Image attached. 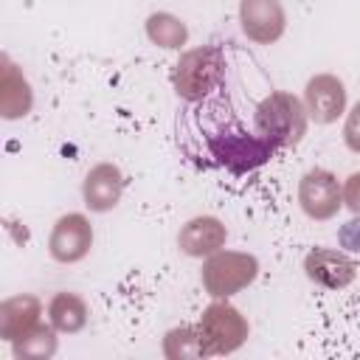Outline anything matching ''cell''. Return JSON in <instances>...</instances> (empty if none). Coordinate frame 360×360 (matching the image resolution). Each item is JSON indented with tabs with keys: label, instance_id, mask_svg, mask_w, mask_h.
<instances>
[{
	"label": "cell",
	"instance_id": "6da1fadb",
	"mask_svg": "<svg viewBox=\"0 0 360 360\" xmlns=\"http://www.w3.org/2000/svg\"><path fill=\"white\" fill-rule=\"evenodd\" d=\"M205 141H208L211 158H217V163L225 166L231 174H248L264 166L278 152L259 132H248L233 112L219 115L217 124L208 129Z\"/></svg>",
	"mask_w": 360,
	"mask_h": 360
},
{
	"label": "cell",
	"instance_id": "7a4b0ae2",
	"mask_svg": "<svg viewBox=\"0 0 360 360\" xmlns=\"http://www.w3.org/2000/svg\"><path fill=\"white\" fill-rule=\"evenodd\" d=\"M253 127L276 149H295L307 135L309 112L304 107V98L287 90H273L256 104Z\"/></svg>",
	"mask_w": 360,
	"mask_h": 360
},
{
	"label": "cell",
	"instance_id": "3957f363",
	"mask_svg": "<svg viewBox=\"0 0 360 360\" xmlns=\"http://www.w3.org/2000/svg\"><path fill=\"white\" fill-rule=\"evenodd\" d=\"M225 53L217 45H197L180 53L172 70V87L174 93L188 101H205L222 82H225Z\"/></svg>",
	"mask_w": 360,
	"mask_h": 360
},
{
	"label": "cell",
	"instance_id": "277c9868",
	"mask_svg": "<svg viewBox=\"0 0 360 360\" xmlns=\"http://www.w3.org/2000/svg\"><path fill=\"white\" fill-rule=\"evenodd\" d=\"M194 326L200 332L208 357H225L239 352L250 335L248 318L233 304H228V298H214V304H208L200 312Z\"/></svg>",
	"mask_w": 360,
	"mask_h": 360
},
{
	"label": "cell",
	"instance_id": "5b68a950",
	"mask_svg": "<svg viewBox=\"0 0 360 360\" xmlns=\"http://www.w3.org/2000/svg\"><path fill=\"white\" fill-rule=\"evenodd\" d=\"M259 276V259L248 250H217L202 259L200 281L211 298H231L250 287Z\"/></svg>",
	"mask_w": 360,
	"mask_h": 360
},
{
	"label": "cell",
	"instance_id": "8992f818",
	"mask_svg": "<svg viewBox=\"0 0 360 360\" xmlns=\"http://www.w3.org/2000/svg\"><path fill=\"white\" fill-rule=\"evenodd\" d=\"M298 205L309 219H332L343 205V183L329 169H309L298 180Z\"/></svg>",
	"mask_w": 360,
	"mask_h": 360
},
{
	"label": "cell",
	"instance_id": "52a82bcc",
	"mask_svg": "<svg viewBox=\"0 0 360 360\" xmlns=\"http://www.w3.org/2000/svg\"><path fill=\"white\" fill-rule=\"evenodd\" d=\"M93 248V225L84 214L70 211L62 214L48 236V253L59 264H76L82 262Z\"/></svg>",
	"mask_w": 360,
	"mask_h": 360
},
{
	"label": "cell",
	"instance_id": "ba28073f",
	"mask_svg": "<svg viewBox=\"0 0 360 360\" xmlns=\"http://www.w3.org/2000/svg\"><path fill=\"white\" fill-rule=\"evenodd\" d=\"M242 34L256 45H273L287 31V11L281 0H239Z\"/></svg>",
	"mask_w": 360,
	"mask_h": 360
},
{
	"label": "cell",
	"instance_id": "9c48e42d",
	"mask_svg": "<svg viewBox=\"0 0 360 360\" xmlns=\"http://www.w3.org/2000/svg\"><path fill=\"white\" fill-rule=\"evenodd\" d=\"M304 273L312 284L323 290H343L357 278V262L346 250L312 248L304 256Z\"/></svg>",
	"mask_w": 360,
	"mask_h": 360
},
{
	"label": "cell",
	"instance_id": "30bf717a",
	"mask_svg": "<svg viewBox=\"0 0 360 360\" xmlns=\"http://www.w3.org/2000/svg\"><path fill=\"white\" fill-rule=\"evenodd\" d=\"M304 107L315 124H332L346 112V84L335 73H315L304 87Z\"/></svg>",
	"mask_w": 360,
	"mask_h": 360
},
{
	"label": "cell",
	"instance_id": "8fae6325",
	"mask_svg": "<svg viewBox=\"0 0 360 360\" xmlns=\"http://www.w3.org/2000/svg\"><path fill=\"white\" fill-rule=\"evenodd\" d=\"M225 242H228V228L219 217H211V214L191 217L177 233L180 253H186L191 259H208L211 253L222 250Z\"/></svg>",
	"mask_w": 360,
	"mask_h": 360
},
{
	"label": "cell",
	"instance_id": "7c38bea8",
	"mask_svg": "<svg viewBox=\"0 0 360 360\" xmlns=\"http://www.w3.org/2000/svg\"><path fill=\"white\" fill-rule=\"evenodd\" d=\"M124 194V172L115 163H96L82 180L84 205L93 214H107L121 202Z\"/></svg>",
	"mask_w": 360,
	"mask_h": 360
},
{
	"label": "cell",
	"instance_id": "4fadbf2b",
	"mask_svg": "<svg viewBox=\"0 0 360 360\" xmlns=\"http://www.w3.org/2000/svg\"><path fill=\"white\" fill-rule=\"evenodd\" d=\"M0 65H3L0 68V115L6 121H17L31 112L34 90H31L28 79L22 76V70L8 56H3Z\"/></svg>",
	"mask_w": 360,
	"mask_h": 360
},
{
	"label": "cell",
	"instance_id": "5bb4252c",
	"mask_svg": "<svg viewBox=\"0 0 360 360\" xmlns=\"http://www.w3.org/2000/svg\"><path fill=\"white\" fill-rule=\"evenodd\" d=\"M42 321V301L37 295H11L0 304V338L6 343H14L20 335L34 329Z\"/></svg>",
	"mask_w": 360,
	"mask_h": 360
},
{
	"label": "cell",
	"instance_id": "9a60e30c",
	"mask_svg": "<svg viewBox=\"0 0 360 360\" xmlns=\"http://www.w3.org/2000/svg\"><path fill=\"white\" fill-rule=\"evenodd\" d=\"M87 318H90V309L84 304L82 295L76 292H56L51 301H48V321L53 323L56 332L62 335H76L87 326Z\"/></svg>",
	"mask_w": 360,
	"mask_h": 360
},
{
	"label": "cell",
	"instance_id": "2e32d148",
	"mask_svg": "<svg viewBox=\"0 0 360 360\" xmlns=\"http://www.w3.org/2000/svg\"><path fill=\"white\" fill-rule=\"evenodd\" d=\"M56 329L53 323H37L34 329H28L25 335H20L14 343H11V352L17 360H51L56 354Z\"/></svg>",
	"mask_w": 360,
	"mask_h": 360
},
{
	"label": "cell",
	"instance_id": "e0dca14e",
	"mask_svg": "<svg viewBox=\"0 0 360 360\" xmlns=\"http://www.w3.org/2000/svg\"><path fill=\"white\" fill-rule=\"evenodd\" d=\"M146 37L152 45H158L163 51H180L188 42V28L180 17H174L169 11H155L146 17Z\"/></svg>",
	"mask_w": 360,
	"mask_h": 360
},
{
	"label": "cell",
	"instance_id": "ac0fdd59",
	"mask_svg": "<svg viewBox=\"0 0 360 360\" xmlns=\"http://www.w3.org/2000/svg\"><path fill=\"white\" fill-rule=\"evenodd\" d=\"M163 357L166 360H202L208 357L197 326L186 323V326H174L163 335Z\"/></svg>",
	"mask_w": 360,
	"mask_h": 360
},
{
	"label": "cell",
	"instance_id": "d6986e66",
	"mask_svg": "<svg viewBox=\"0 0 360 360\" xmlns=\"http://www.w3.org/2000/svg\"><path fill=\"white\" fill-rule=\"evenodd\" d=\"M343 141H346V146L352 149V152H357L360 155V101L349 110V115H346V124H343Z\"/></svg>",
	"mask_w": 360,
	"mask_h": 360
},
{
	"label": "cell",
	"instance_id": "ffe728a7",
	"mask_svg": "<svg viewBox=\"0 0 360 360\" xmlns=\"http://www.w3.org/2000/svg\"><path fill=\"white\" fill-rule=\"evenodd\" d=\"M338 242H340V248H346L349 253H360V217H354V219H349L346 225H340Z\"/></svg>",
	"mask_w": 360,
	"mask_h": 360
},
{
	"label": "cell",
	"instance_id": "44dd1931",
	"mask_svg": "<svg viewBox=\"0 0 360 360\" xmlns=\"http://www.w3.org/2000/svg\"><path fill=\"white\" fill-rule=\"evenodd\" d=\"M343 205L360 217V172H352L346 180H343Z\"/></svg>",
	"mask_w": 360,
	"mask_h": 360
}]
</instances>
